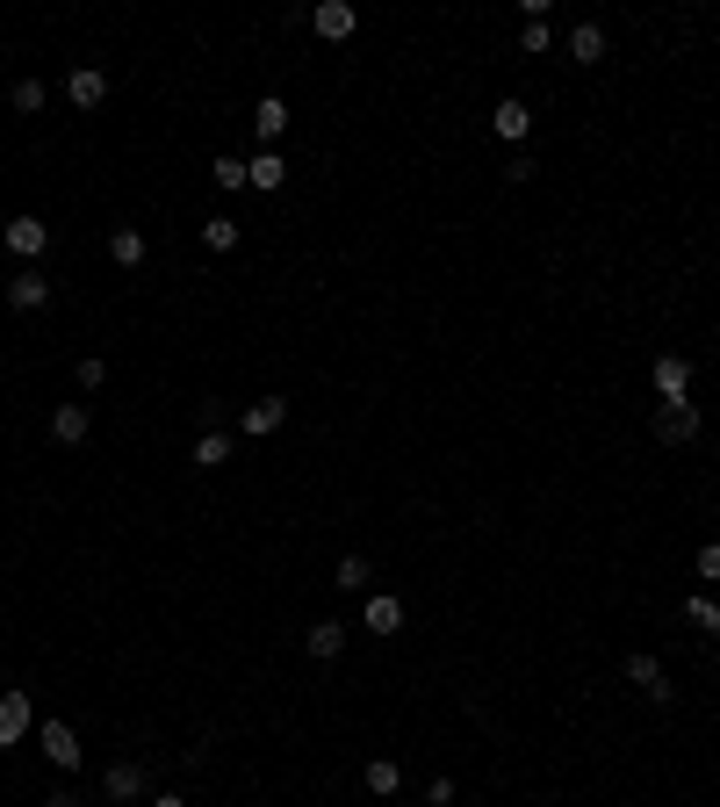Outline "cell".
<instances>
[{
    "mask_svg": "<svg viewBox=\"0 0 720 807\" xmlns=\"http://www.w3.org/2000/svg\"><path fill=\"white\" fill-rule=\"evenodd\" d=\"M648 389H656V404L692 397V361H684V354H656V368H648Z\"/></svg>",
    "mask_w": 720,
    "mask_h": 807,
    "instance_id": "4",
    "label": "cell"
},
{
    "mask_svg": "<svg viewBox=\"0 0 720 807\" xmlns=\"http://www.w3.org/2000/svg\"><path fill=\"white\" fill-rule=\"evenodd\" d=\"M360 786L375 793V800H389V793L403 786V765L397 757H368V765H360Z\"/></svg>",
    "mask_w": 720,
    "mask_h": 807,
    "instance_id": "17",
    "label": "cell"
},
{
    "mask_svg": "<svg viewBox=\"0 0 720 807\" xmlns=\"http://www.w3.org/2000/svg\"><path fill=\"white\" fill-rule=\"evenodd\" d=\"M239 239H245L239 217H209V223H202V245H209V253H239Z\"/></svg>",
    "mask_w": 720,
    "mask_h": 807,
    "instance_id": "22",
    "label": "cell"
},
{
    "mask_svg": "<svg viewBox=\"0 0 720 807\" xmlns=\"http://www.w3.org/2000/svg\"><path fill=\"white\" fill-rule=\"evenodd\" d=\"M231 447H239L231 425H202V440L188 447V462H195V469H223V462H231Z\"/></svg>",
    "mask_w": 720,
    "mask_h": 807,
    "instance_id": "11",
    "label": "cell"
},
{
    "mask_svg": "<svg viewBox=\"0 0 720 807\" xmlns=\"http://www.w3.org/2000/svg\"><path fill=\"white\" fill-rule=\"evenodd\" d=\"M548 43H555V29H548V15H540V22H526V29H519V51H526V59H540Z\"/></svg>",
    "mask_w": 720,
    "mask_h": 807,
    "instance_id": "26",
    "label": "cell"
},
{
    "mask_svg": "<svg viewBox=\"0 0 720 807\" xmlns=\"http://www.w3.org/2000/svg\"><path fill=\"white\" fill-rule=\"evenodd\" d=\"M87 425H94V411H87V404H59V411H51V440H59V447H80Z\"/></svg>",
    "mask_w": 720,
    "mask_h": 807,
    "instance_id": "15",
    "label": "cell"
},
{
    "mask_svg": "<svg viewBox=\"0 0 720 807\" xmlns=\"http://www.w3.org/2000/svg\"><path fill=\"white\" fill-rule=\"evenodd\" d=\"M144 807H188V800H180V793H152V800H144Z\"/></svg>",
    "mask_w": 720,
    "mask_h": 807,
    "instance_id": "32",
    "label": "cell"
},
{
    "mask_svg": "<svg viewBox=\"0 0 720 807\" xmlns=\"http://www.w3.org/2000/svg\"><path fill=\"white\" fill-rule=\"evenodd\" d=\"M346 635H353V627H339V620H318V627H310V635H303V649H310L318 664H332V656H339V649H346Z\"/></svg>",
    "mask_w": 720,
    "mask_h": 807,
    "instance_id": "19",
    "label": "cell"
},
{
    "mask_svg": "<svg viewBox=\"0 0 720 807\" xmlns=\"http://www.w3.org/2000/svg\"><path fill=\"white\" fill-rule=\"evenodd\" d=\"M209 181H217L223 195H245V188H253V181H245V159H239V152H223V159L209 166Z\"/></svg>",
    "mask_w": 720,
    "mask_h": 807,
    "instance_id": "25",
    "label": "cell"
},
{
    "mask_svg": "<svg viewBox=\"0 0 720 807\" xmlns=\"http://www.w3.org/2000/svg\"><path fill=\"white\" fill-rule=\"evenodd\" d=\"M360 627H368V635H397V627H403V599L375 591V599L360 605Z\"/></svg>",
    "mask_w": 720,
    "mask_h": 807,
    "instance_id": "16",
    "label": "cell"
},
{
    "mask_svg": "<svg viewBox=\"0 0 720 807\" xmlns=\"http://www.w3.org/2000/svg\"><path fill=\"white\" fill-rule=\"evenodd\" d=\"M8 303H15V310H43V303H51V274H43V267H15Z\"/></svg>",
    "mask_w": 720,
    "mask_h": 807,
    "instance_id": "13",
    "label": "cell"
},
{
    "mask_svg": "<svg viewBox=\"0 0 720 807\" xmlns=\"http://www.w3.org/2000/svg\"><path fill=\"white\" fill-rule=\"evenodd\" d=\"M245 181L260 188V195H274V188L288 181V159H281V152H253V159H245Z\"/></svg>",
    "mask_w": 720,
    "mask_h": 807,
    "instance_id": "18",
    "label": "cell"
},
{
    "mask_svg": "<svg viewBox=\"0 0 720 807\" xmlns=\"http://www.w3.org/2000/svg\"><path fill=\"white\" fill-rule=\"evenodd\" d=\"M490 130H498L504 144H526V138H533V108H526L519 94H504L498 108H490Z\"/></svg>",
    "mask_w": 720,
    "mask_h": 807,
    "instance_id": "8",
    "label": "cell"
},
{
    "mask_svg": "<svg viewBox=\"0 0 720 807\" xmlns=\"http://www.w3.org/2000/svg\"><path fill=\"white\" fill-rule=\"evenodd\" d=\"M0 239H8V253H15V260H37L43 245H51V223H43V217H8V231H0Z\"/></svg>",
    "mask_w": 720,
    "mask_h": 807,
    "instance_id": "7",
    "label": "cell"
},
{
    "mask_svg": "<svg viewBox=\"0 0 720 807\" xmlns=\"http://www.w3.org/2000/svg\"><path fill=\"white\" fill-rule=\"evenodd\" d=\"M425 807H454V779H433V786H425Z\"/></svg>",
    "mask_w": 720,
    "mask_h": 807,
    "instance_id": "30",
    "label": "cell"
},
{
    "mask_svg": "<svg viewBox=\"0 0 720 807\" xmlns=\"http://www.w3.org/2000/svg\"><path fill=\"white\" fill-rule=\"evenodd\" d=\"M101 800H108V807H138V800H152V771H144L138 757H116V765L101 771Z\"/></svg>",
    "mask_w": 720,
    "mask_h": 807,
    "instance_id": "1",
    "label": "cell"
},
{
    "mask_svg": "<svg viewBox=\"0 0 720 807\" xmlns=\"http://www.w3.org/2000/svg\"><path fill=\"white\" fill-rule=\"evenodd\" d=\"M648 433H656L663 447H692V440H699V404H692V397L656 404V411H648Z\"/></svg>",
    "mask_w": 720,
    "mask_h": 807,
    "instance_id": "2",
    "label": "cell"
},
{
    "mask_svg": "<svg viewBox=\"0 0 720 807\" xmlns=\"http://www.w3.org/2000/svg\"><path fill=\"white\" fill-rule=\"evenodd\" d=\"M569 59H577V65L605 59V29H599V22H577V29H569Z\"/></svg>",
    "mask_w": 720,
    "mask_h": 807,
    "instance_id": "21",
    "label": "cell"
},
{
    "mask_svg": "<svg viewBox=\"0 0 720 807\" xmlns=\"http://www.w3.org/2000/svg\"><path fill=\"white\" fill-rule=\"evenodd\" d=\"M8 101H15L22 116H37V108H43V80H15V94H8Z\"/></svg>",
    "mask_w": 720,
    "mask_h": 807,
    "instance_id": "27",
    "label": "cell"
},
{
    "mask_svg": "<svg viewBox=\"0 0 720 807\" xmlns=\"http://www.w3.org/2000/svg\"><path fill=\"white\" fill-rule=\"evenodd\" d=\"M310 29H318V37H332V43H346V37L360 29L353 0H324V8H310Z\"/></svg>",
    "mask_w": 720,
    "mask_h": 807,
    "instance_id": "12",
    "label": "cell"
},
{
    "mask_svg": "<svg viewBox=\"0 0 720 807\" xmlns=\"http://www.w3.org/2000/svg\"><path fill=\"white\" fill-rule=\"evenodd\" d=\"M627 678H634V686L648 692L656 706L678 700V692H670V670H663V656H648V649H634V656H627Z\"/></svg>",
    "mask_w": 720,
    "mask_h": 807,
    "instance_id": "5",
    "label": "cell"
},
{
    "mask_svg": "<svg viewBox=\"0 0 720 807\" xmlns=\"http://www.w3.org/2000/svg\"><path fill=\"white\" fill-rule=\"evenodd\" d=\"M368 577H375V569H368V555H339V569H332V585H339L346 599H360V591H368Z\"/></svg>",
    "mask_w": 720,
    "mask_h": 807,
    "instance_id": "23",
    "label": "cell"
},
{
    "mask_svg": "<svg viewBox=\"0 0 720 807\" xmlns=\"http://www.w3.org/2000/svg\"><path fill=\"white\" fill-rule=\"evenodd\" d=\"M699 577H706V585H720V541L699 548Z\"/></svg>",
    "mask_w": 720,
    "mask_h": 807,
    "instance_id": "29",
    "label": "cell"
},
{
    "mask_svg": "<svg viewBox=\"0 0 720 807\" xmlns=\"http://www.w3.org/2000/svg\"><path fill=\"white\" fill-rule=\"evenodd\" d=\"M281 419H288V397H260L239 411V433L245 440H267V433H281Z\"/></svg>",
    "mask_w": 720,
    "mask_h": 807,
    "instance_id": "9",
    "label": "cell"
},
{
    "mask_svg": "<svg viewBox=\"0 0 720 807\" xmlns=\"http://www.w3.org/2000/svg\"><path fill=\"white\" fill-rule=\"evenodd\" d=\"M29 728H37V706H29V692H0V750H15Z\"/></svg>",
    "mask_w": 720,
    "mask_h": 807,
    "instance_id": "6",
    "label": "cell"
},
{
    "mask_svg": "<svg viewBox=\"0 0 720 807\" xmlns=\"http://www.w3.org/2000/svg\"><path fill=\"white\" fill-rule=\"evenodd\" d=\"M684 620L699 627V635H720V599L713 591H692V599H684Z\"/></svg>",
    "mask_w": 720,
    "mask_h": 807,
    "instance_id": "24",
    "label": "cell"
},
{
    "mask_svg": "<svg viewBox=\"0 0 720 807\" xmlns=\"http://www.w3.org/2000/svg\"><path fill=\"white\" fill-rule=\"evenodd\" d=\"M65 101H73V108H101V101H108V73H101V65H73V73H65Z\"/></svg>",
    "mask_w": 720,
    "mask_h": 807,
    "instance_id": "10",
    "label": "cell"
},
{
    "mask_svg": "<svg viewBox=\"0 0 720 807\" xmlns=\"http://www.w3.org/2000/svg\"><path fill=\"white\" fill-rule=\"evenodd\" d=\"M713 670H720V656H713Z\"/></svg>",
    "mask_w": 720,
    "mask_h": 807,
    "instance_id": "33",
    "label": "cell"
},
{
    "mask_svg": "<svg viewBox=\"0 0 720 807\" xmlns=\"http://www.w3.org/2000/svg\"><path fill=\"white\" fill-rule=\"evenodd\" d=\"M37 743H43V757H51V771H80V735H73V721H37Z\"/></svg>",
    "mask_w": 720,
    "mask_h": 807,
    "instance_id": "3",
    "label": "cell"
},
{
    "mask_svg": "<svg viewBox=\"0 0 720 807\" xmlns=\"http://www.w3.org/2000/svg\"><path fill=\"white\" fill-rule=\"evenodd\" d=\"M144 253H152V245H144V231H130V223H116V231H108V260H116V267H144Z\"/></svg>",
    "mask_w": 720,
    "mask_h": 807,
    "instance_id": "20",
    "label": "cell"
},
{
    "mask_svg": "<svg viewBox=\"0 0 720 807\" xmlns=\"http://www.w3.org/2000/svg\"><path fill=\"white\" fill-rule=\"evenodd\" d=\"M43 807H87V800H80L73 786H59V793H43Z\"/></svg>",
    "mask_w": 720,
    "mask_h": 807,
    "instance_id": "31",
    "label": "cell"
},
{
    "mask_svg": "<svg viewBox=\"0 0 720 807\" xmlns=\"http://www.w3.org/2000/svg\"><path fill=\"white\" fill-rule=\"evenodd\" d=\"M253 138H260L267 152H274L281 138H288V101H281V94H267L260 108H253Z\"/></svg>",
    "mask_w": 720,
    "mask_h": 807,
    "instance_id": "14",
    "label": "cell"
},
{
    "mask_svg": "<svg viewBox=\"0 0 720 807\" xmlns=\"http://www.w3.org/2000/svg\"><path fill=\"white\" fill-rule=\"evenodd\" d=\"M73 375H80V389H101V383H108V361H94V354H87Z\"/></svg>",
    "mask_w": 720,
    "mask_h": 807,
    "instance_id": "28",
    "label": "cell"
}]
</instances>
